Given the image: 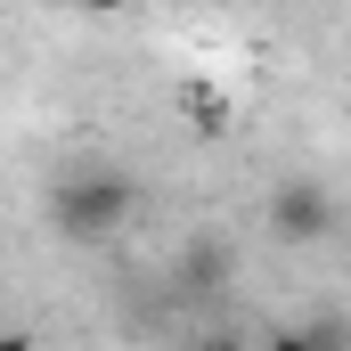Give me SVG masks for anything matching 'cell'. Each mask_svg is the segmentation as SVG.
Returning <instances> with one entry per match:
<instances>
[{
	"label": "cell",
	"instance_id": "obj_3",
	"mask_svg": "<svg viewBox=\"0 0 351 351\" xmlns=\"http://www.w3.org/2000/svg\"><path fill=\"white\" fill-rule=\"evenodd\" d=\"M180 123H188L196 139H221V131L237 123V106H229L221 82H180Z\"/></svg>",
	"mask_w": 351,
	"mask_h": 351
},
{
	"label": "cell",
	"instance_id": "obj_1",
	"mask_svg": "<svg viewBox=\"0 0 351 351\" xmlns=\"http://www.w3.org/2000/svg\"><path fill=\"white\" fill-rule=\"evenodd\" d=\"M49 213H58V229H66L74 245H98V237H114V229L139 213V188H131L123 172H74L66 188H58Z\"/></svg>",
	"mask_w": 351,
	"mask_h": 351
},
{
	"label": "cell",
	"instance_id": "obj_6",
	"mask_svg": "<svg viewBox=\"0 0 351 351\" xmlns=\"http://www.w3.org/2000/svg\"><path fill=\"white\" fill-rule=\"evenodd\" d=\"M82 16H114V8H131V0H74Z\"/></svg>",
	"mask_w": 351,
	"mask_h": 351
},
{
	"label": "cell",
	"instance_id": "obj_8",
	"mask_svg": "<svg viewBox=\"0 0 351 351\" xmlns=\"http://www.w3.org/2000/svg\"><path fill=\"white\" fill-rule=\"evenodd\" d=\"M0 351H33V335H8V343H0Z\"/></svg>",
	"mask_w": 351,
	"mask_h": 351
},
{
	"label": "cell",
	"instance_id": "obj_4",
	"mask_svg": "<svg viewBox=\"0 0 351 351\" xmlns=\"http://www.w3.org/2000/svg\"><path fill=\"white\" fill-rule=\"evenodd\" d=\"M262 351H319V335L311 327H278V335H262Z\"/></svg>",
	"mask_w": 351,
	"mask_h": 351
},
{
	"label": "cell",
	"instance_id": "obj_2",
	"mask_svg": "<svg viewBox=\"0 0 351 351\" xmlns=\"http://www.w3.org/2000/svg\"><path fill=\"white\" fill-rule=\"evenodd\" d=\"M262 221H269L278 245H327V237L343 229V204L327 196V180H278Z\"/></svg>",
	"mask_w": 351,
	"mask_h": 351
},
{
	"label": "cell",
	"instance_id": "obj_7",
	"mask_svg": "<svg viewBox=\"0 0 351 351\" xmlns=\"http://www.w3.org/2000/svg\"><path fill=\"white\" fill-rule=\"evenodd\" d=\"M196 351H245V343H237V335H204Z\"/></svg>",
	"mask_w": 351,
	"mask_h": 351
},
{
	"label": "cell",
	"instance_id": "obj_5",
	"mask_svg": "<svg viewBox=\"0 0 351 351\" xmlns=\"http://www.w3.org/2000/svg\"><path fill=\"white\" fill-rule=\"evenodd\" d=\"M311 335H319V351H351V327H343V319H311Z\"/></svg>",
	"mask_w": 351,
	"mask_h": 351
}]
</instances>
